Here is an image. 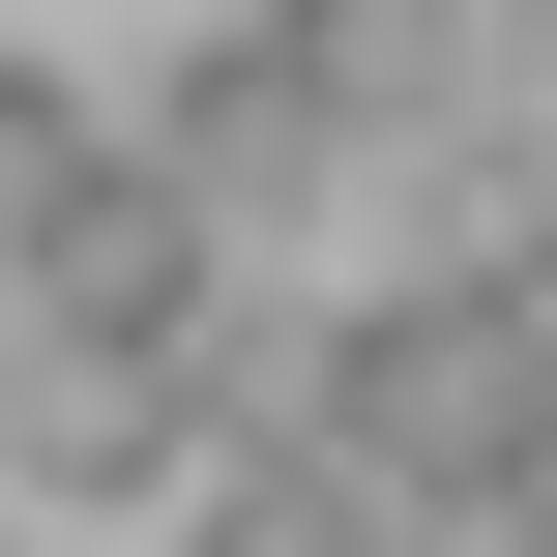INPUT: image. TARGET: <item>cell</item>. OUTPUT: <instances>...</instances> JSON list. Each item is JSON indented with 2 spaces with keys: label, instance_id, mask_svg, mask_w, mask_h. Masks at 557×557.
Listing matches in <instances>:
<instances>
[{
  "label": "cell",
  "instance_id": "obj_5",
  "mask_svg": "<svg viewBox=\"0 0 557 557\" xmlns=\"http://www.w3.org/2000/svg\"><path fill=\"white\" fill-rule=\"evenodd\" d=\"M264 59H294V117H323V147L470 117V29H441V0H264Z\"/></svg>",
  "mask_w": 557,
  "mask_h": 557
},
{
  "label": "cell",
  "instance_id": "obj_2",
  "mask_svg": "<svg viewBox=\"0 0 557 557\" xmlns=\"http://www.w3.org/2000/svg\"><path fill=\"white\" fill-rule=\"evenodd\" d=\"M235 264H264V235H206V206H147V176H88V206H59V264H29L0 323H59V352H147V382H176Z\"/></svg>",
  "mask_w": 557,
  "mask_h": 557
},
{
  "label": "cell",
  "instance_id": "obj_7",
  "mask_svg": "<svg viewBox=\"0 0 557 557\" xmlns=\"http://www.w3.org/2000/svg\"><path fill=\"white\" fill-rule=\"evenodd\" d=\"M88 176H117V117H88L59 59H0V294L59 264V206H88Z\"/></svg>",
  "mask_w": 557,
  "mask_h": 557
},
{
  "label": "cell",
  "instance_id": "obj_4",
  "mask_svg": "<svg viewBox=\"0 0 557 557\" xmlns=\"http://www.w3.org/2000/svg\"><path fill=\"white\" fill-rule=\"evenodd\" d=\"M0 470H29V499H117V470H176V382H147V352L0 323Z\"/></svg>",
  "mask_w": 557,
  "mask_h": 557
},
{
  "label": "cell",
  "instance_id": "obj_11",
  "mask_svg": "<svg viewBox=\"0 0 557 557\" xmlns=\"http://www.w3.org/2000/svg\"><path fill=\"white\" fill-rule=\"evenodd\" d=\"M0 557H29V529H0Z\"/></svg>",
  "mask_w": 557,
  "mask_h": 557
},
{
  "label": "cell",
  "instance_id": "obj_6",
  "mask_svg": "<svg viewBox=\"0 0 557 557\" xmlns=\"http://www.w3.org/2000/svg\"><path fill=\"white\" fill-rule=\"evenodd\" d=\"M176 499H206V557H411L352 499V441H235V470H176Z\"/></svg>",
  "mask_w": 557,
  "mask_h": 557
},
{
  "label": "cell",
  "instance_id": "obj_3",
  "mask_svg": "<svg viewBox=\"0 0 557 557\" xmlns=\"http://www.w3.org/2000/svg\"><path fill=\"white\" fill-rule=\"evenodd\" d=\"M117 176H147V206H206V235H294L323 117H294V59H264V29H206V59H176V88L117 117Z\"/></svg>",
  "mask_w": 557,
  "mask_h": 557
},
{
  "label": "cell",
  "instance_id": "obj_1",
  "mask_svg": "<svg viewBox=\"0 0 557 557\" xmlns=\"http://www.w3.org/2000/svg\"><path fill=\"white\" fill-rule=\"evenodd\" d=\"M352 499L382 529H529V294H470V264H411V294H352Z\"/></svg>",
  "mask_w": 557,
  "mask_h": 557
},
{
  "label": "cell",
  "instance_id": "obj_8",
  "mask_svg": "<svg viewBox=\"0 0 557 557\" xmlns=\"http://www.w3.org/2000/svg\"><path fill=\"white\" fill-rule=\"evenodd\" d=\"M499 294H529V352H557V235H529V264H499Z\"/></svg>",
  "mask_w": 557,
  "mask_h": 557
},
{
  "label": "cell",
  "instance_id": "obj_9",
  "mask_svg": "<svg viewBox=\"0 0 557 557\" xmlns=\"http://www.w3.org/2000/svg\"><path fill=\"white\" fill-rule=\"evenodd\" d=\"M529 499H557V352H529Z\"/></svg>",
  "mask_w": 557,
  "mask_h": 557
},
{
  "label": "cell",
  "instance_id": "obj_10",
  "mask_svg": "<svg viewBox=\"0 0 557 557\" xmlns=\"http://www.w3.org/2000/svg\"><path fill=\"white\" fill-rule=\"evenodd\" d=\"M441 29H470V0H441Z\"/></svg>",
  "mask_w": 557,
  "mask_h": 557
}]
</instances>
